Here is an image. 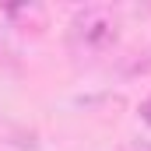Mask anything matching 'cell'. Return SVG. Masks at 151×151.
I'll use <instances>...</instances> for the list:
<instances>
[{
	"instance_id": "obj_1",
	"label": "cell",
	"mask_w": 151,
	"mask_h": 151,
	"mask_svg": "<svg viewBox=\"0 0 151 151\" xmlns=\"http://www.w3.org/2000/svg\"><path fill=\"white\" fill-rule=\"evenodd\" d=\"M67 35H70L74 53H88V56L109 53L119 42V18H116L113 7H102V4L81 7L70 18V32Z\"/></svg>"
},
{
	"instance_id": "obj_2",
	"label": "cell",
	"mask_w": 151,
	"mask_h": 151,
	"mask_svg": "<svg viewBox=\"0 0 151 151\" xmlns=\"http://www.w3.org/2000/svg\"><path fill=\"white\" fill-rule=\"evenodd\" d=\"M141 116H144V123H148V127H151V99H148V102H144V106H141Z\"/></svg>"
},
{
	"instance_id": "obj_3",
	"label": "cell",
	"mask_w": 151,
	"mask_h": 151,
	"mask_svg": "<svg viewBox=\"0 0 151 151\" xmlns=\"http://www.w3.org/2000/svg\"><path fill=\"white\" fill-rule=\"evenodd\" d=\"M130 151H151V148H130Z\"/></svg>"
}]
</instances>
